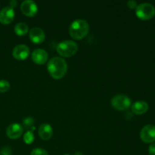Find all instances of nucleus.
Segmentation results:
<instances>
[{"mask_svg": "<svg viewBox=\"0 0 155 155\" xmlns=\"http://www.w3.org/2000/svg\"><path fill=\"white\" fill-rule=\"evenodd\" d=\"M10 83L5 80H0V92H7L10 89Z\"/></svg>", "mask_w": 155, "mask_h": 155, "instance_id": "obj_17", "label": "nucleus"}, {"mask_svg": "<svg viewBox=\"0 0 155 155\" xmlns=\"http://www.w3.org/2000/svg\"><path fill=\"white\" fill-rule=\"evenodd\" d=\"M29 37L33 43H42L45 39V32L39 27H33L29 32Z\"/></svg>", "mask_w": 155, "mask_h": 155, "instance_id": "obj_10", "label": "nucleus"}, {"mask_svg": "<svg viewBox=\"0 0 155 155\" xmlns=\"http://www.w3.org/2000/svg\"><path fill=\"white\" fill-rule=\"evenodd\" d=\"M89 31L88 22L83 19L75 20L71 23L69 27L70 36L74 39H82L86 37Z\"/></svg>", "mask_w": 155, "mask_h": 155, "instance_id": "obj_2", "label": "nucleus"}, {"mask_svg": "<svg viewBox=\"0 0 155 155\" xmlns=\"http://www.w3.org/2000/svg\"><path fill=\"white\" fill-rule=\"evenodd\" d=\"M47 70L53 79L60 80L66 75L68 71V64L62 58H52L48 61Z\"/></svg>", "mask_w": 155, "mask_h": 155, "instance_id": "obj_1", "label": "nucleus"}, {"mask_svg": "<svg viewBox=\"0 0 155 155\" xmlns=\"http://www.w3.org/2000/svg\"><path fill=\"white\" fill-rule=\"evenodd\" d=\"M21 11L25 16L33 17L37 14V5L32 0H26L21 3Z\"/></svg>", "mask_w": 155, "mask_h": 155, "instance_id": "obj_7", "label": "nucleus"}, {"mask_svg": "<svg viewBox=\"0 0 155 155\" xmlns=\"http://www.w3.org/2000/svg\"><path fill=\"white\" fill-rule=\"evenodd\" d=\"M127 5V7L130 9L136 8V7H137V2L136 1H134V0H130V1H128Z\"/></svg>", "mask_w": 155, "mask_h": 155, "instance_id": "obj_20", "label": "nucleus"}, {"mask_svg": "<svg viewBox=\"0 0 155 155\" xmlns=\"http://www.w3.org/2000/svg\"><path fill=\"white\" fill-rule=\"evenodd\" d=\"M35 130V127H33L31 130H28L26 133H24V136H23V139L24 142L27 145L32 144L34 141V134H33V130Z\"/></svg>", "mask_w": 155, "mask_h": 155, "instance_id": "obj_16", "label": "nucleus"}, {"mask_svg": "<svg viewBox=\"0 0 155 155\" xmlns=\"http://www.w3.org/2000/svg\"><path fill=\"white\" fill-rule=\"evenodd\" d=\"M136 15L142 21H148L155 15V8L151 3H142L137 5L136 8Z\"/></svg>", "mask_w": 155, "mask_h": 155, "instance_id": "obj_4", "label": "nucleus"}, {"mask_svg": "<svg viewBox=\"0 0 155 155\" xmlns=\"http://www.w3.org/2000/svg\"><path fill=\"white\" fill-rule=\"evenodd\" d=\"M48 53L42 48L35 49L31 54V58L34 63L37 64H44L48 61Z\"/></svg>", "mask_w": 155, "mask_h": 155, "instance_id": "obj_12", "label": "nucleus"}, {"mask_svg": "<svg viewBox=\"0 0 155 155\" xmlns=\"http://www.w3.org/2000/svg\"><path fill=\"white\" fill-rule=\"evenodd\" d=\"M17 5H18V2L15 1V0H12V1L10 2V7L12 8L16 7Z\"/></svg>", "mask_w": 155, "mask_h": 155, "instance_id": "obj_23", "label": "nucleus"}, {"mask_svg": "<svg viewBox=\"0 0 155 155\" xmlns=\"http://www.w3.org/2000/svg\"><path fill=\"white\" fill-rule=\"evenodd\" d=\"M39 136L42 140H49L53 136V130L48 124H43L39 128Z\"/></svg>", "mask_w": 155, "mask_h": 155, "instance_id": "obj_14", "label": "nucleus"}, {"mask_svg": "<svg viewBox=\"0 0 155 155\" xmlns=\"http://www.w3.org/2000/svg\"><path fill=\"white\" fill-rule=\"evenodd\" d=\"M30 155H48V153L43 148H36L32 150Z\"/></svg>", "mask_w": 155, "mask_h": 155, "instance_id": "obj_19", "label": "nucleus"}, {"mask_svg": "<svg viewBox=\"0 0 155 155\" xmlns=\"http://www.w3.org/2000/svg\"><path fill=\"white\" fill-rule=\"evenodd\" d=\"M29 54H30V48L27 45L24 44L16 45L12 51L13 57L18 61L25 60L28 58Z\"/></svg>", "mask_w": 155, "mask_h": 155, "instance_id": "obj_8", "label": "nucleus"}, {"mask_svg": "<svg viewBox=\"0 0 155 155\" xmlns=\"http://www.w3.org/2000/svg\"><path fill=\"white\" fill-rule=\"evenodd\" d=\"M65 155H70V154H65Z\"/></svg>", "mask_w": 155, "mask_h": 155, "instance_id": "obj_25", "label": "nucleus"}, {"mask_svg": "<svg viewBox=\"0 0 155 155\" xmlns=\"http://www.w3.org/2000/svg\"><path fill=\"white\" fill-rule=\"evenodd\" d=\"M140 138L145 143H153L155 141V126L152 124L145 126L140 132Z\"/></svg>", "mask_w": 155, "mask_h": 155, "instance_id": "obj_6", "label": "nucleus"}, {"mask_svg": "<svg viewBox=\"0 0 155 155\" xmlns=\"http://www.w3.org/2000/svg\"><path fill=\"white\" fill-rule=\"evenodd\" d=\"M15 10L10 6L3 8L0 12V23L5 25L10 24L15 18Z\"/></svg>", "mask_w": 155, "mask_h": 155, "instance_id": "obj_9", "label": "nucleus"}, {"mask_svg": "<svg viewBox=\"0 0 155 155\" xmlns=\"http://www.w3.org/2000/svg\"><path fill=\"white\" fill-rule=\"evenodd\" d=\"M74 155H83V153L80 152V151H77V152L75 153V154Z\"/></svg>", "mask_w": 155, "mask_h": 155, "instance_id": "obj_24", "label": "nucleus"}, {"mask_svg": "<svg viewBox=\"0 0 155 155\" xmlns=\"http://www.w3.org/2000/svg\"><path fill=\"white\" fill-rule=\"evenodd\" d=\"M148 153L150 155H155V143H152L148 148Z\"/></svg>", "mask_w": 155, "mask_h": 155, "instance_id": "obj_22", "label": "nucleus"}, {"mask_svg": "<svg viewBox=\"0 0 155 155\" xmlns=\"http://www.w3.org/2000/svg\"><path fill=\"white\" fill-rule=\"evenodd\" d=\"M2 155H11L12 154V149L9 147H4L1 151Z\"/></svg>", "mask_w": 155, "mask_h": 155, "instance_id": "obj_21", "label": "nucleus"}, {"mask_svg": "<svg viewBox=\"0 0 155 155\" xmlns=\"http://www.w3.org/2000/svg\"><path fill=\"white\" fill-rule=\"evenodd\" d=\"M57 52L62 57L70 58L74 56L78 51L77 42L71 40H64L59 42L56 47Z\"/></svg>", "mask_w": 155, "mask_h": 155, "instance_id": "obj_3", "label": "nucleus"}, {"mask_svg": "<svg viewBox=\"0 0 155 155\" xmlns=\"http://www.w3.org/2000/svg\"><path fill=\"white\" fill-rule=\"evenodd\" d=\"M24 128L19 124H12L8 127L6 130V135L11 139H19L23 135Z\"/></svg>", "mask_w": 155, "mask_h": 155, "instance_id": "obj_11", "label": "nucleus"}, {"mask_svg": "<svg viewBox=\"0 0 155 155\" xmlns=\"http://www.w3.org/2000/svg\"><path fill=\"white\" fill-rule=\"evenodd\" d=\"M29 32V27L25 23L20 22L15 26V33L18 36H21L27 34Z\"/></svg>", "mask_w": 155, "mask_h": 155, "instance_id": "obj_15", "label": "nucleus"}, {"mask_svg": "<svg viewBox=\"0 0 155 155\" xmlns=\"http://www.w3.org/2000/svg\"><path fill=\"white\" fill-rule=\"evenodd\" d=\"M111 105L117 110H126L131 106V100L127 95L124 94H118L112 98Z\"/></svg>", "mask_w": 155, "mask_h": 155, "instance_id": "obj_5", "label": "nucleus"}, {"mask_svg": "<svg viewBox=\"0 0 155 155\" xmlns=\"http://www.w3.org/2000/svg\"><path fill=\"white\" fill-rule=\"evenodd\" d=\"M33 124H34V120H33V118L28 117H26L23 120L22 127H24L25 129H29V130H30V129L31 127H33Z\"/></svg>", "mask_w": 155, "mask_h": 155, "instance_id": "obj_18", "label": "nucleus"}, {"mask_svg": "<svg viewBox=\"0 0 155 155\" xmlns=\"http://www.w3.org/2000/svg\"><path fill=\"white\" fill-rule=\"evenodd\" d=\"M131 110L134 114L142 115L146 113L148 110V104L145 101H138L133 103L131 106Z\"/></svg>", "mask_w": 155, "mask_h": 155, "instance_id": "obj_13", "label": "nucleus"}]
</instances>
